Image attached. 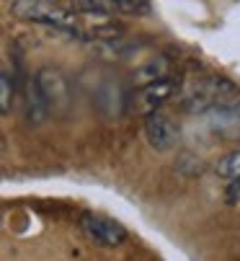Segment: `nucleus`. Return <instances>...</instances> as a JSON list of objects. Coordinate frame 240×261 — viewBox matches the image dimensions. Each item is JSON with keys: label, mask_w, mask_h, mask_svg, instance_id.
<instances>
[{"label": "nucleus", "mask_w": 240, "mask_h": 261, "mask_svg": "<svg viewBox=\"0 0 240 261\" xmlns=\"http://www.w3.org/2000/svg\"><path fill=\"white\" fill-rule=\"evenodd\" d=\"M217 171H220L225 178H230V181L240 178V150H235V153H230L227 158H222L220 166H217Z\"/></svg>", "instance_id": "9d476101"}, {"label": "nucleus", "mask_w": 240, "mask_h": 261, "mask_svg": "<svg viewBox=\"0 0 240 261\" xmlns=\"http://www.w3.org/2000/svg\"><path fill=\"white\" fill-rule=\"evenodd\" d=\"M166 70H168L166 60H152L150 65H145V67L137 70L135 81H137V83H147V86L160 83V81H166V78H163V75H166Z\"/></svg>", "instance_id": "1a4fd4ad"}, {"label": "nucleus", "mask_w": 240, "mask_h": 261, "mask_svg": "<svg viewBox=\"0 0 240 261\" xmlns=\"http://www.w3.org/2000/svg\"><path fill=\"white\" fill-rule=\"evenodd\" d=\"M150 3H145V0H116L114 3V11H119V13H140V16H145V13H150Z\"/></svg>", "instance_id": "9b49d317"}, {"label": "nucleus", "mask_w": 240, "mask_h": 261, "mask_svg": "<svg viewBox=\"0 0 240 261\" xmlns=\"http://www.w3.org/2000/svg\"><path fill=\"white\" fill-rule=\"evenodd\" d=\"M209 122L220 129H227V127H237L240 124V106H222V109H215L209 111Z\"/></svg>", "instance_id": "6e6552de"}, {"label": "nucleus", "mask_w": 240, "mask_h": 261, "mask_svg": "<svg viewBox=\"0 0 240 261\" xmlns=\"http://www.w3.org/2000/svg\"><path fill=\"white\" fill-rule=\"evenodd\" d=\"M13 13L21 16V18L36 21V23H47L55 31H67V34H77L80 36L77 21L67 11H60V8H55L49 3H13Z\"/></svg>", "instance_id": "f03ea898"}, {"label": "nucleus", "mask_w": 240, "mask_h": 261, "mask_svg": "<svg viewBox=\"0 0 240 261\" xmlns=\"http://www.w3.org/2000/svg\"><path fill=\"white\" fill-rule=\"evenodd\" d=\"M36 83L44 93V101L49 106V111H62L70 101V88H67V81L60 70H42L36 75Z\"/></svg>", "instance_id": "39448f33"}, {"label": "nucleus", "mask_w": 240, "mask_h": 261, "mask_svg": "<svg viewBox=\"0 0 240 261\" xmlns=\"http://www.w3.org/2000/svg\"><path fill=\"white\" fill-rule=\"evenodd\" d=\"M0 88H3V114H8L11 111V96H13V88H11V72L8 67H3V72H0Z\"/></svg>", "instance_id": "f8f14e48"}, {"label": "nucleus", "mask_w": 240, "mask_h": 261, "mask_svg": "<svg viewBox=\"0 0 240 261\" xmlns=\"http://www.w3.org/2000/svg\"><path fill=\"white\" fill-rule=\"evenodd\" d=\"M145 137L155 150H171L181 140V127L176 124V119L166 111H152L145 117Z\"/></svg>", "instance_id": "7ed1b4c3"}, {"label": "nucleus", "mask_w": 240, "mask_h": 261, "mask_svg": "<svg viewBox=\"0 0 240 261\" xmlns=\"http://www.w3.org/2000/svg\"><path fill=\"white\" fill-rule=\"evenodd\" d=\"M227 197H230V202H237V199H240V178H235V181L230 184Z\"/></svg>", "instance_id": "ddd939ff"}, {"label": "nucleus", "mask_w": 240, "mask_h": 261, "mask_svg": "<svg viewBox=\"0 0 240 261\" xmlns=\"http://www.w3.org/2000/svg\"><path fill=\"white\" fill-rule=\"evenodd\" d=\"M80 225H83L86 236L98 243V246H119V243H124L127 238V230L122 222H116L106 215H83L80 217Z\"/></svg>", "instance_id": "20e7f679"}, {"label": "nucleus", "mask_w": 240, "mask_h": 261, "mask_svg": "<svg viewBox=\"0 0 240 261\" xmlns=\"http://www.w3.org/2000/svg\"><path fill=\"white\" fill-rule=\"evenodd\" d=\"M237 137H240V132H237Z\"/></svg>", "instance_id": "4468645a"}, {"label": "nucleus", "mask_w": 240, "mask_h": 261, "mask_svg": "<svg viewBox=\"0 0 240 261\" xmlns=\"http://www.w3.org/2000/svg\"><path fill=\"white\" fill-rule=\"evenodd\" d=\"M237 98V86L225 78H207L202 81L191 93H186V109L189 111H215L222 106H232Z\"/></svg>", "instance_id": "f257e3e1"}, {"label": "nucleus", "mask_w": 240, "mask_h": 261, "mask_svg": "<svg viewBox=\"0 0 240 261\" xmlns=\"http://www.w3.org/2000/svg\"><path fill=\"white\" fill-rule=\"evenodd\" d=\"M176 91V83L173 81H160V83H152V86H145V91L140 93L142 96V109L147 114L157 111L160 103H166L171 98V93Z\"/></svg>", "instance_id": "0eeeda50"}, {"label": "nucleus", "mask_w": 240, "mask_h": 261, "mask_svg": "<svg viewBox=\"0 0 240 261\" xmlns=\"http://www.w3.org/2000/svg\"><path fill=\"white\" fill-rule=\"evenodd\" d=\"M47 114H52L47 101H44V93L39 88L36 78L29 81V88H26V119L31 124H42L47 119Z\"/></svg>", "instance_id": "423d86ee"}]
</instances>
